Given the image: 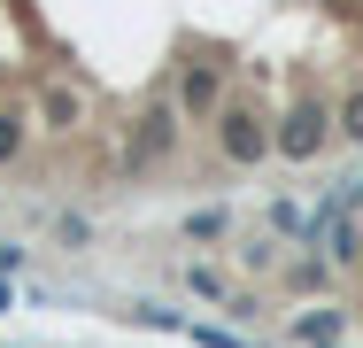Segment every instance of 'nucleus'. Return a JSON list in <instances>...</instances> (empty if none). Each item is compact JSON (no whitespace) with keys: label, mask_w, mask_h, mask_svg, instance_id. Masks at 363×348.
Masks as SVG:
<instances>
[{"label":"nucleus","mask_w":363,"mask_h":348,"mask_svg":"<svg viewBox=\"0 0 363 348\" xmlns=\"http://www.w3.org/2000/svg\"><path fill=\"white\" fill-rule=\"evenodd\" d=\"M340 132L363 139V93H348V101H340Z\"/></svg>","instance_id":"423d86ee"},{"label":"nucleus","mask_w":363,"mask_h":348,"mask_svg":"<svg viewBox=\"0 0 363 348\" xmlns=\"http://www.w3.org/2000/svg\"><path fill=\"white\" fill-rule=\"evenodd\" d=\"M178 101H186V109H194V116H201V109H217V70H186V77H178Z\"/></svg>","instance_id":"39448f33"},{"label":"nucleus","mask_w":363,"mask_h":348,"mask_svg":"<svg viewBox=\"0 0 363 348\" xmlns=\"http://www.w3.org/2000/svg\"><path fill=\"white\" fill-rule=\"evenodd\" d=\"M16 147H23V124H16V116H0V163H8Z\"/></svg>","instance_id":"0eeeda50"},{"label":"nucleus","mask_w":363,"mask_h":348,"mask_svg":"<svg viewBox=\"0 0 363 348\" xmlns=\"http://www.w3.org/2000/svg\"><path fill=\"white\" fill-rule=\"evenodd\" d=\"M170 139H178V116H170V109H147L140 124H132V170H147Z\"/></svg>","instance_id":"f03ea898"},{"label":"nucleus","mask_w":363,"mask_h":348,"mask_svg":"<svg viewBox=\"0 0 363 348\" xmlns=\"http://www.w3.org/2000/svg\"><path fill=\"white\" fill-rule=\"evenodd\" d=\"M39 116H47V132H77V116H85V109H77L70 85H47V93H39Z\"/></svg>","instance_id":"20e7f679"},{"label":"nucleus","mask_w":363,"mask_h":348,"mask_svg":"<svg viewBox=\"0 0 363 348\" xmlns=\"http://www.w3.org/2000/svg\"><path fill=\"white\" fill-rule=\"evenodd\" d=\"M271 147H279V155H294V163H309V155L325 147V109H309V101H301L286 124H279V139H271Z\"/></svg>","instance_id":"f257e3e1"},{"label":"nucleus","mask_w":363,"mask_h":348,"mask_svg":"<svg viewBox=\"0 0 363 348\" xmlns=\"http://www.w3.org/2000/svg\"><path fill=\"white\" fill-rule=\"evenodd\" d=\"M217 139H224V155H232V163H255V155L271 147V139L255 132V116H247V109H224V116H217Z\"/></svg>","instance_id":"7ed1b4c3"}]
</instances>
